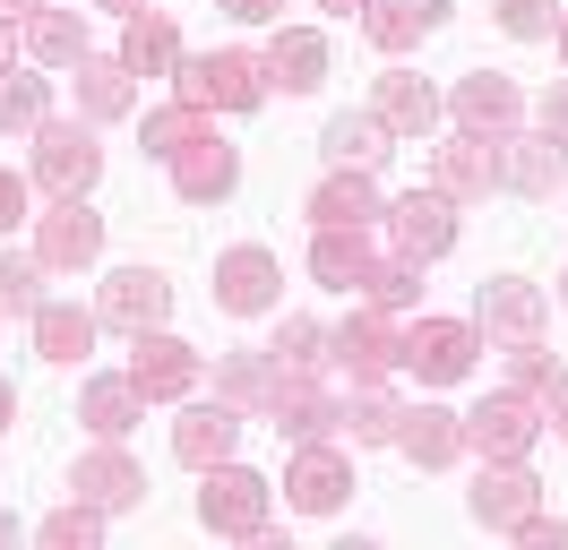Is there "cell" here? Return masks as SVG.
Instances as JSON below:
<instances>
[{"label":"cell","instance_id":"obj_26","mask_svg":"<svg viewBox=\"0 0 568 550\" xmlns=\"http://www.w3.org/2000/svg\"><path fill=\"white\" fill-rule=\"evenodd\" d=\"M439 18H448V0H371V9H362V34H371L379 52H414Z\"/></svg>","mask_w":568,"mask_h":550},{"label":"cell","instance_id":"obj_34","mask_svg":"<svg viewBox=\"0 0 568 550\" xmlns=\"http://www.w3.org/2000/svg\"><path fill=\"white\" fill-rule=\"evenodd\" d=\"M199 130H207V112H199V103H155V112H146V121H139V146H146V155H155V164H173V155H181V146H190V138H199Z\"/></svg>","mask_w":568,"mask_h":550},{"label":"cell","instance_id":"obj_38","mask_svg":"<svg viewBox=\"0 0 568 550\" xmlns=\"http://www.w3.org/2000/svg\"><path fill=\"white\" fill-rule=\"evenodd\" d=\"M43 121H52V86L0 69V130H43Z\"/></svg>","mask_w":568,"mask_h":550},{"label":"cell","instance_id":"obj_21","mask_svg":"<svg viewBox=\"0 0 568 550\" xmlns=\"http://www.w3.org/2000/svg\"><path fill=\"white\" fill-rule=\"evenodd\" d=\"M371 112L388 121V138H430V130H439V112H448V103L430 95L423 78H405V69H396V78H379V86H371Z\"/></svg>","mask_w":568,"mask_h":550},{"label":"cell","instance_id":"obj_33","mask_svg":"<svg viewBox=\"0 0 568 550\" xmlns=\"http://www.w3.org/2000/svg\"><path fill=\"white\" fill-rule=\"evenodd\" d=\"M499 164H508V190L551 198L560 190V138H499Z\"/></svg>","mask_w":568,"mask_h":550},{"label":"cell","instance_id":"obj_18","mask_svg":"<svg viewBox=\"0 0 568 550\" xmlns=\"http://www.w3.org/2000/svg\"><path fill=\"white\" fill-rule=\"evenodd\" d=\"M371 258H379V241L354 233V224H320V233H311V275L336 284V293H362V284H371Z\"/></svg>","mask_w":568,"mask_h":550},{"label":"cell","instance_id":"obj_25","mask_svg":"<svg viewBox=\"0 0 568 550\" xmlns=\"http://www.w3.org/2000/svg\"><path fill=\"white\" fill-rule=\"evenodd\" d=\"M483 327H491L499 344H534L542 336V293L517 284V275H491V284H483Z\"/></svg>","mask_w":568,"mask_h":550},{"label":"cell","instance_id":"obj_24","mask_svg":"<svg viewBox=\"0 0 568 550\" xmlns=\"http://www.w3.org/2000/svg\"><path fill=\"white\" fill-rule=\"evenodd\" d=\"M121 69H130V78H173L181 69V34H173L164 9H139V18L121 27Z\"/></svg>","mask_w":568,"mask_h":550},{"label":"cell","instance_id":"obj_43","mask_svg":"<svg viewBox=\"0 0 568 550\" xmlns=\"http://www.w3.org/2000/svg\"><path fill=\"white\" fill-rule=\"evenodd\" d=\"M18 224H36V215H27V172L0 164V233H18Z\"/></svg>","mask_w":568,"mask_h":550},{"label":"cell","instance_id":"obj_30","mask_svg":"<svg viewBox=\"0 0 568 550\" xmlns=\"http://www.w3.org/2000/svg\"><path fill=\"white\" fill-rule=\"evenodd\" d=\"M396 421H405V405H396L388 378L345 387V439H354V447H396Z\"/></svg>","mask_w":568,"mask_h":550},{"label":"cell","instance_id":"obj_46","mask_svg":"<svg viewBox=\"0 0 568 550\" xmlns=\"http://www.w3.org/2000/svg\"><path fill=\"white\" fill-rule=\"evenodd\" d=\"M36 9H43V0H0V18H9V27H27Z\"/></svg>","mask_w":568,"mask_h":550},{"label":"cell","instance_id":"obj_50","mask_svg":"<svg viewBox=\"0 0 568 550\" xmlns=\"http://www.w3.org/2000/svg\"><path fill=\"white\" fill-rule=\"evenodd\" d=\"M104 9H121V18H139V9H146V0H104Z\"/></svg>","mask_w":568,"mask_h":550},{"label":"cell","instance_id":"obj_20","mask_svg":"<svg viewBox=\"0 0 568 550\" xmlns=\"http://www.w3.org/2000/svg\"><path fill=\"white\" fill-rule=\"evenodd\" d=\"M267 61V86H284V95H311L327 78V34H311V27H276V43L258 52Z\"/></svg>","mask_w":568,"mask_h":550},{"label":"cell","instance_id":"obj_45","mask_svg":"<svg viewBox=\"0 0 568 550\" xmlns=\"http://www.w3.org/2000/svg\"><path fill=\"white\" fill-rule=\"evenodd\" d=\"M224 9H233V18H250V27H258V18H284V0H224Z\"/></svg>","mask_w":568,"mask_h":550},{"label":"cell","instance_id":"obj_16","mask_svg":"<svg viewBox=\"0 0 568 550\" xmlns=\"http://www.w3.org/2000/svg\"><path fill=\"white\" fill-rule=\"evenodd\" d=\"M233 439H242V412L224 405V396H215V405H190V412L173 421V456L190 465V473L224 465V456H233Z\"/></svg>","mask_w":568,"mask_h":550},{"label":"cell","instance_id":"obj_6","mask_svg":"<svg viewBox=\"0 0 568 550\" xmlns=\"http://www.w3.org/2000/svg\"><path fill=\"white\" fill-rule=\"evenodd\" d=\"M36 258L43 275H78L104 258V215L87 198H52V215H36Z\"/></svg>","mask_w":568,"mask_h":550},{"label":"cell","instance_id":"obj_42","mask_svg":"<svg viewBox=\"0 0 568 550\" xmlns=\"http://www.w3.org/2000/svg\"><path fill=\"white\" fill-rule=\"evenodd\" d=\"M517 542H534V550H568V516H517Z\"/></svg>","mask_w":568,"mask_h":550},{"label":"cell","instance_id":"obj_22","mask_svg":"<svg viewBox=\"0 0 568 550\" xmlns=\"http://www.w3.org/2000/svg\"><path fill=\"white\" fill-rule=\"evenodd\" d=\"M78 499H95V508H130V499H146V473L121 456V439H104L95 456H78Z\"/></svg>","mask_w":568,"mask_h":550},{"label":"cell","instance_id":"obj_36","mask_svg":"<svg viewBox=\"0 0 568 550\" xmlns=\"http://www.w3.org/2000/svg\"><path fill=\"white\" fill-rule=\"evenodd\" d=\"M508 387H517V396H534V405L551 412V405H560V387H568V370L542 353V336H534V344H517V353H508Z\"/></svg>","mask_w":568,"mask_h":550},{"label":"cell","instance_id":"obj_12","mask_svg":"<svg viewBox=\"0 0 568 550\" xmlns=\"http://www.w3.org/2000/svg\"><path fill=\"white\" fill-rule=\"evenodd\" d=\"M430 181H439L448 198H491V190H508V164H499V138H483V130L448 138V146L430 155Z\"/></svg>","mask_w":568,"mask_h":550},{"label":"cell","instance_id":"obj_1","mask_svg":"<svg viewBox=\"0 0 568 550\" xmlns=\"http://www.w3.org/2000/svg\"><path fill=\"white\" fill-rule=\"evenodd\" d=\"M173 86L199 112H250V103H267V61L258 52H199L173 69Z\"/></svg>","mask_w":568,"mask_h":550},{"label":"cell","instance_id":"obj_27","mask_svg":"<svg viewBox=\"0 0 568 550\" xmlns=\"http://www.w3.org/2000/svg\"><path fill=\"white\" fill-rule=\"evenodd\" d=\"M78 412H87L95 439H130V430L146 421V396H139V378H130V370H121V378H87Z\"/></svg>","mask_w":568,"mask_h":550},{"label":"cell","instance_id":"obj_35","mask_svg":"<svg viewBox=\"0 0 568 550\" xmlns=\"http://www.w3.org/2000/svg\"><path fill=\"white\" fill-rule=\"evenodd\" d=\"M78 103H87V121H121L139 103V86L121 61H78Z\"/></svg>","mask_w":568,"mask_h":550},{"label":"cell","instance_id":"obj_17","mask_svg":"<svg viewBox=\"0 0 568 550\" xmlns=\"http://www.w3.org/2000/svg\"><path fill=\"white\" fill-rule=\"evenodd\" d=\"M396 447H405L423 473H439V465H457V456H465V412H448V405H405Z\"/></svg>","mask_w":568,"mask_h":550},{"label":"cell","instance_id":"obj_9","mask_svg":"<svg viewBox=\"0 0 568 550\" xmlns=\"http://www.w3.org/2000/svg\"><path fill=\"white\" fill-rule=\"evenodd\" d=\"M534 430H542V405L517 396V387H499V396H483L465 412V456H526Z\"/></svg>","mask_w":568,"mask_h":550},{"label":"cell","instance_id":"obj_52","mask_svg":"<svg viewBox=\"0 0 568 550\" xmlns=\"http://www.w3.org/2000/svg\"><path fill=\"white\" fill-rule=\"evenodd\" d=\"M551 34H560V61H568V9H560V27H551Z\"/></svg>","mask_w":568,"mask_h":550},{"label":"cell","instance_id":"obj_39","mask_svg":"<svg viewBox=\"0 0 568 550\" xmlns=\"http://www.w3.org/2000/svg\"><path fill=\"white\" fill-rule=\"evenodd\" d=\"M36 542H52V550H87V542H104V508L95 499H78V508H52L36 524Z\"/></svg>","mask_w":568,"mask_h":550},{"label":"cell","instance_id":"obj_31","mask_svg":"<svg viewBox=\"0 0 568 550\" xmlns=\"http://www.w3.org/2000/svg\"><path fill=\"white\" fill-rule=\"evenodd\" d=\"M36 353H43V361H61V370H70V361H87V353H95V309L43 302V309H36Z\"/></svg>","mask_w":568,"mask_h":550},{"label":"cell","instance_id":"obj_7","mask_svg":"<svg viewBox=\"0 0 568 550\" xmlns=\"http://www.w3.org/2000/svg\"><path fill=\"white\" fill-rule=\"evenodd\" d=\"M130 378H139L146 405H181V396L207 378V361L181 336H164V327H139V336H130Z\"/></svg>","mask_w":568,"mask_h":550},{"label":"cell","instance_id":"obj_28","mask_svg":"<svg viewBox=\"0 0 568 550\" xmlns=\"http://www.w3.org/2000/svg\"><path fill=\"white\" fill-rule=\"evenodd\" d=\"M276 387H284L276 353H233V361L215 370V396H224L233 412H276Z\"/></svg>","mask_w":568,"mask_h":550},{"label":"cell","instance_id":"obj_44","mask_svg":"<svg viewBox=\"0 0 568 550\" xmlns=\"http://www.w3.org/2000/svg\"><path fill=\"white\" fill-rule=\"evenodd\" d=\"M542 138H560V146H568V78L542 95Z\"/></svg>","mask_w":568,"mask_h":550},{"label":"cell","instance_id":"obj_37","mask_svg":"<svg viewBox=\"0 0 568 550\" xmlns=\"http://www.w3.org/2000/svg\"><path fill=\"white\" fill-rule=\"evenodd\" d=\"M0 309H9V318H18V309L36 318L43 309V258L36 249H0Z\"/></svg>","mask_w":568,"mask_h":550},{"label":"cell","instance_id":"obj_23","mask_svg":"<svg viewBox=\"0 0 568 550\" xmlns=\"http://www.w3.org/2000/svg\"><path fill=\"white\" fill-rule=\"evenodd\" d=\"M448 112H457L465 130H491V138H508L517 121H526V95H517L508 78H457V95H448Z\"/></svg>","mask_w":568,"mask_h":550},{"label":"cell","instance_id":"obj_15","mask_svg":"<svg viewBox=\"0 0 568 550\" xmlns=\"http://www.w3.org/2000/svg\"><path fill=\"white\" fill-rule=\"evenodd\" d=\"M276 284H284V267L267 258V249H224V258H215V302L233 309V318L276 309Z\"/></svg>","mask_w":568,"mask_h":550},{"label":"cell","instance_id":"obj_10","mask_svg":"<svg viewBox=\"0 0 568 550\" xmlns=\"http://www.w3.org/2000/svg\"><path fill=\"white\" fill-rule=\"evenodd\" d=\"M164 172H173V190H181L190 206H215V198H233V181H242V155H233V146H224V130L207 121V130L190 138V146H181Z\"/></svg>","mask_w":568,"mask_h":550},{"label":"cell","instance_id":"obj_19","mask_svg":"<svg viewBox=\"0 0 568 550\" xmlns=\"http://www.w3.org/2000/svg\"><path fill=\"white\" fill-rule=\"evenodd\" d=\"M311 224H354V233H379V190H371V172L336 164L311 190Z\"/></svg>","mask_w":568,"mask_h":550},{"label":"cell","instance_id":"obj_54","mask_svg":"<svg viewBox=\"0 0 568 550\" xmlns=\"http://www.w3.org/2000/svg\"><path fill=\"white\" fill-rule=\"evenodd\" d=\"M560 302H568V275H560Z\"/></svg>","mask_w":568,"mask_h":550},{"label":"cell","instance_id":"obj_41","mask_svg":"<svg viewBox=\"0 0 568 550\" xmlns=\"http://www.w3.org/2000/svg\"><path fill=\"white\" fill-rule=\"evenodd\" d=\"M499 27L517 34V43H542V34L560 27V0H499Z\"/></svg>","mask_w":568,"mask_h":550},{"label":"cell","instance_id":"obj_4","mask_svg":"<svg viewBox=\"0 0 568 550\" xmlns=\"http://www.w3.org/2000/svg\"><path fill=\"white\" fill-rule=\"evenodd\" d=\"M327 361H336V370L354 378H388V370H405V327H396V309H354V318H345V327H336V336H327Z\"/></svg>","mask_w":568,"mask_h":550},{"label":"cell","instance_id":"obj_5","mask_svg":"<svg viewBox=\"0 0 568 550\" xmlns=\"http://www.w3.org/2000/svg\"><path fill=\"white\" fill-rule=\"evenodd\" d=\"M95 172H104L95 130H78V121H43V130H36V181L52 190V198H87Z\"/></svg>","mask_w":568,"mask_h":550},{"label":"cell","instance_id":"obj_49","mask_svg":"<svg viewBox=\"0 0 568 550\" xmlns=\"http://www.w3.org/2000/svg\"><path fill=\"white\" fill-rule=\"evenodd\" d=\"M9 52H18V27H9V18H0V69H9Z\"/></svg>","mask_w":568,"mask_h":550},{"label":"cell","instance_id":"obj_29","mask_svg":"<svg viewBox=\"0 0 568 550\" xmlns=\"http://www.w3.org/2000/svg\"><path fill=\"white\" fill-rule=\"evenodd\" d=\"M18 43H27L43 69H78L87 61V27H78V9H61V0H43L36 18L18 27Z\"/></svg>","mask_w":568,"mask_h":550},{"label":"cell","instance_id":"obj_48","mask_svg":"<svg viewBox=\"0 0 568 550\" xmlns=\"http://www.w3.org/2000/svg\"><path fill=\"white\" fill-rule=\"evenodd\" d=\"M327 18H362V9H371V0H320Z\"/></svg>","mask_w":568,"mask_h":550},{"label":"cell","instance_id":"obj_2","mask_svg":"<svg viewBox=\"0 0 568 550\" xmlns=\"http://www.w3.org/2000/svg\"><path fill=\"white\" fill-rule=\"evenodd\" d=\"M379 233H388V249H405V258H448L457 249V198L430 181V190H405L396 206H379Z\"/></svg>","mask_w":568,"mask_h":550},{"label":"cell","instance_id":"obj_14","mask_svg":"<svg viewBox=\"0 0 568 550\" xmlns=\"http://www.w3.org/2000/svg\"><path fill=\"white\" fill-rule=\"evenodd\" d=\"M164 309H173V284H164L155 267H112V275H104V293H95V318L130 327V336H139V327H155Z\"/></svg>","mask_w":568,"mask_h":550},{"label":"cell","instance_id":"obj_32","mask_svg":"<svg viewBox=\"0 0 568 550\" xmlns=\"http://www.w3.org/2000/svg\"><path fill=\"white\" fill-rule=\"evenodd\" d=\"M327 164H354V172H379L388 164V121H379V112H336V121H327Z\"/></svg>","mask_w":568,"mask_h":550},{"label":"cell","instance_id":"obj_47","mask_svg":"<svg viewBox=\"0 0 568 550\" xmlns=\"http://www.w3.org/2000/svg\"><path fill=\"white\" fill-rule=\"evenodd\" d=\"M9 421H18V387L0 378V430H9Z\"/></svg>","mask_w":568,"mask_h":550},{"label":"cell","instance_id":"obj_53","mask_svg":"<svg viewBox=\"0 0 568 550\" xmlns=\"http://www.w3.org/2000/svg\"><path fill=\"white\" fill-rule=\"evenodd\" d=\"M9 533H18V524H9V516H0V542H9Z\"/></svg>","mask_w":568,"mask_h":550},{"label":"cell","instance_id":"obj_8","mask_svg":"<svg viewBox=\"0 0 568 550\" xmlns=\"http://www.w3.org/2000/svg\"><path fill=\"white\" fill-rule=\"evenodd\" d=\"M474 353H483V327H465V318H423V327H405V370L423 378V387H457L474 370Z\"/></svg>","mask_w":568,"mask_h":550},{"label":"cell","instance_id":"obj_40","mask_svg":"<svg viewBox=\"0 0 568 550\" xmlns=\"http://www.w3.org/2000/svg\"><path fill=\"white\" fill-rule=\"evenodd\" d=\"M276 361H284V370H327V327H320V318H284Z\"/></svg>","mask_w":568,"mask_h":550},{"label":"cell","instance_id":"obj_13","mask_svg":"<svg viewBox=\"0 0 568 550\" xmlns=\"http://www.w3.org/2000/svg\"><path fill=\"white\" fill-rule=\"evenodd\" d=\"M542 508V481L517 465V456H483V473H474V516L499 524V533H517V516Z\"/></svg>","mask_w":568,"mask_h":550},{"label":"cell","instance_id":"obj_11","mask_svg":"<svg viewBox=\"0 0 568 550\" xmlns=\"http://www.w3.org/2000/svg\"><path fill=\"white\" fill-rule=\"evenodd\" d=\"M345 490H354V465H345V447H327V439H311L293 465H284V499L302 516H336Z\"/></svg>","mask_w":568,"mask_h":550},{"label":"cell","instance_id":"obj_51","mask_svg":"<svg viewBox=\"0 0 568 550\" xmlns=\"http://www.w3.org/2000/svg\"><path fill=\"white\" fill-rule=\"evenodd\" d=\"M551 421H560V430H568V387H560V405H551Z\"/></svg>","mask_w":568,"mask_h":550},{"label":"cell","instance_id":"obj_3","mask_svg":"<svg viewBox=\"0 0 568 550\" xmlns=\"http://www.w3.org/2000/svg\"><path fill=\"white\" fill-rule=\"evenodd\" d=\"M199 516H207V533L258 542V533H267V481L224 456V465H207V473H199Z\"/></svg>","mask_w":568,"mask_h":550}]
</instances>
